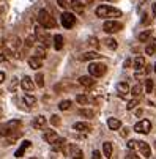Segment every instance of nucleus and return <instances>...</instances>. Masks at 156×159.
Returning a JSON list of instances; mask_svg holds the SVG:
<instances>
[{
    "mask_svg": "<svg viewBox=\"0 0 156 159\" xmlns=\"http://www.w3.org/2000/svg\"><path fill=\"white\" fill-rule=\"evenodd\" d=\"M70 7H71L76 13H84V3L80 2V0H71Z\"/></svg>",
    "mask_w": 156,
    "mask_h": 159,
    "instance_id": "obj_17",
    "label": "nucleus"
},
{
    "mask_svg": "<svg viewBox=\"0 0 156 159\" xmlns=\"http://www.w3.org/2000/svg\"><path fill=\"white\" fill-rule=\"evenodd\" d=\"M117 90H118V93L126 95V93L129 92V85H128L126 82H118V84H117Z\"/></svg>",
    "mask_w": 156,
    "mask_h": 159,
    "instance_id": "obj_24",
    "label": "nucleus"
},
{
    "mask_svg": "<svg viewBox=\"0 0 156 159\" xmlns=\"http://www.w3.org/2000/svg\"><path fill=\"white\" fill-rule=\"evenodd\" d=\"M30 145H32L30 140H24V142L21 143V147L17 148V151L14 153V156H16V157H22V156H24V153H25V150L30 148Z\"/></svg>",
    "mask_w": 156,
    "mask_h": 159,
    "instance_id": "obj_11",
    "label": "nucleus"
},
{
    "mask_svg": "<svg viewBox=\"0 0 156 159\" xmlns=\"http://www.w3.org/2000/svg\"><path fill=\"white\" fill-rule=\"evenodd\" d=\"M107 2H114V0H107Z\"/></svg>",
    "mask_w": 156,
    "mask_h": 159,
    "instance_id": "obj_49",
    "label": "nucleus"
},
{
    "mask_svg": "<svg viewBox=\"0 0 156 159\" xmlns=\"http://www.w3.org/2000/svg\"><path fill=\"white\" fill-rule=\"evenodd\" d=\"M137 104H139V99H137V98H134V99H131V101L128 102L126 109H128V110H132V109H134V107H136Z\"/></svg>",
    "mask_w": 156,
    "mask_h": 159,
    "instance_id": "obj_36",
    "label": "nucleus"
},
{
    "mask_svg": "<svg viewBox=\"0 0 156 159\" xmlns=\"http://www.w3.org/2000/svg\"><path fill=\"white\" fill-rule=\"evenodd\" d=\"M129 92L132 93V96H134V98H137V96H140V95H142V85H140V84H137V85H134V87H132V88L129 90Z\"/></svg>",
    "mask_w": 156,
    "mask_h": 159,
    "instance_id": "obj_27",
    "label": "nucleus"
},
{
    "mask_svg": "<svg viewBox=\"0 0 156 159\" xmlns=\"http://www.w3.org/2000/svg\"><path fill=\"white\" fill-rule=\"evenodd\" d=\"M35 82H36V85H38L39 88L44 87V76H43V73H36V76H35Z\"/></svg>",
    "mask_w": 156,
    "mask_h": 159,
    "instance_id": "obj_31",
    "label": "nucleus"
},
{
    "mask_svg": "<svg viewBox=\"0 0 156 159\" xmlns=\"http://www.w3.org/2000/svg\"><path fill=\"white\" fill-rule=\"evenodd\" d=\"M88 44H90L92 48H95V49H98V48H99V43H98V39H96V38H90V39H88Z\"/></svg>",
    "mask_w": 156,
    "mask_h": 159,
    "instance_id": "obj_37",
    "label": "nucleus"
},
{
    "mask_svg": "<svg viewBox=\"0 0 156 159\" xmlns=\"http://www.w3.org/2000/svg\"><path fill=\"white\" fill-rule=\"evenodd\" d=\"M70 107H71V101H70V99L60 101V104H58V109H60V110H68Z\"/></svg>",
    "mask_w": 156,
    "mask_h": 159,
    "instance_id": "obj_32",
    "label": "nucleus"
},
{
    "mask_svg": "<svg viewBox=\"0 0 156 159\" xmlns=\"http://www.w3.org/2000/svg\"><path fill=\"white\" fill-rule=\"evenodd\" d=\"M129 65H131V60H126V61H125V68H128Z\"/></svg>",
    "mask_w": 156,
    "mask_h": 159,
    "instance_id": "obj_46",
    "label": "nucleus"
},
{
    "mask_svg": "<svg viewBox=\"0 0 156 159\" xmlns=\"http://www.w3.org/2000/svg\"><path fill=\"white\" fill-rule=\"evenodd\" d=\"M123 29V25L120 24L118 20H112V19H109V20H106L104 24H103V30L106 32V33H117V32H120Z\"/></svg>",
    "mask_w": 156,
    "mask_h": 159,
    "instance_id": "obj_5",
    "label": "nucleus"
},
{
    "mask_svg": "<svg viewBox=\"0 0 156 159\" xmlns=\"http://www.w3.org/2000/svg\"><path fill=\"white\" fill-rule=\"evenodd\" d=\"M153 87H154L153 85V80L151 79H147L145 80V93H151L153 92Z\"/></svg>",
    "mask_w": 156,
    "mask_h": 159,
    "instance_id": "obj_34",
    "label": "nucleus"
},
{
    "mask_svg": "<svg viewBox=\"0 0 156 159\" xmlns=\"http://www.w3.org/2000/svg\"><path fill=\"white\" fill-rule=\"evenodd\" d=\"M3 80H5V73H3V71H0V84H2Z\"/></svg>",
    "mask_w": 156,
    "mask_h": 159,
    "instance_id": "obj_45",
    "label": "nucleus"
},
{
    "mask_svg": "<svg viewBox=\"0 0 156 159\" xmlns=\"http://www.w3.org/2000/svg\"><path fill=\"white\" fill-rule=\"evenodd\" d=\"M38 22L43 29H54L57 25L55 19L51 16V13L48 10H39L38 11Z\"/></svg>",
    "mask_w": 156,
    "mask_h": 159,
    "instance_id": "obj_1",
    "label": "nucleus"
},
{
    "mask_svg": "<svg viewBox=\"0 0 156 159\" xmlns=\"http://www.w3.org/2000/svg\"><path fill=\"white\" fill-rule=\"evenodd\" d=\"M145 68V58L144 57H136L134 58V70L136 71H140Z\"/></svg>",
    "mask_w": 156,
    "mask_h": 159,
    "instance_id": "obj_20",
    "label": "nucleus"
},
{
    "mask_svg": "<svg viewBox=\"0 0 156 159\" xmlns=\"http://www.w3.org/2000/svg\"><path fill=\"white\" fill-rule=\"evenodd\" d=\"M41 65H43L41 58H38V57H30L29 58V66L32 68V70H38V68H41Z\"/></svg>",
    "mask_w": 156,
    "mask_h": 159,
    "instance_id": "obj_18",
    "label": "nucleus"
},
{
    "mask_svg": "<svg viewBox=\"0 0 156 159\" xmlns=\"http://www.w3.org/2000/svg\"><path fill=\"white\" fill-rule=\"evenodd\" d=\"M101 55L96 52V51H90V52H85V54H82V55H79V60L80 61H90V60H96V58H99Z\"/></svg>",
    "mask_w": 156,
    "mask_h": 159,
    "instance_id": "obj_8",
    "label": "nucleus"
},
{
    "mask_svg": "<svg viewBox=\"0 0 156 159\" xmlns=\"http://www.w3.org/2000/svg\"><path fill=\"white\" fill-rule=\"evenodd\" d=\"M21 121L19 120H13V121H8V123H3V125H0V135L2 137H7V135L13 134L14 131H17L21 128Z\"/></svg>",
    "mask_w": 156,
    "mask_h": 159,
    "instance_id": "obj_3",
    "label": "nucleus"
},
{
    "mask_svg": "<svg viewBox=\"0 0 156 159\" xmlns=\"http://www.w3.org/2000/svg\"><path fill=\"white\" fill-rule=\"evenodd\" d=\"M79 115H82V117H85V118H93V117H95V112H93L92 109H80V110H79Z\"/></svg>",
    "mask_w": 156,
    "mask_h": 159,
    "instance_id": "obj_26",
    "label": "nucleus"
},
{
    "mask_svg": "<svg viewBox=\"0 0 156 159\" xmlns=\"http://www.w3.org/2000/svg\"><path fill=\"white\" fill-rule=\"evenodd\" d=\"M96 16L98 17H120L122 11L110 5H99L96 8Z\"/></svg>",
    "mask_w": 156,
    "mask_h": 159,
    "instance_id": "obj_2",
    "label": "nucleus"
},
{
    "mask_svg": "<svg viewBox=\"0 0 156 159\" xmlns=\"http://www.w3.org/2000/svg\"><path fill=\"white\" fill-rule=\"evenodd\" d=\"M35 39H36V36H35V35H32V36L25 38V41H24L25 48H32V46H33V43H35Z\"/></svg>",
    "mask_w": 156,
    "mask_h": 159,
    "instance_id": "obj_35",
    "label": "nucleus"
},
{
    "mask_svg": "<svg viewBox=\"0 0 156 159\" xmlns=\"http://www.w3.org/2000/svg\"><path fill=\"white\" fill-rule=\"evenodd\" d=\"M0 115H2V109H0Z\"/></svg>",
    "mask_w": 156,
    "mask_h": 159,
    "instance_id": "obj_50",
    "label": "nucleus"
},
{
    "mask_svg": "<svg viewBox=\"0 0 156 159\" xmlns=\"http://www.w3.org/2000/svg\"><path fill=\"white\" fill-rule=\"evenodd\" d=\"M76 101H77L79 104H88V101H90V99H88L87 95H77V96H76Z\"/></svg>",
    "mask_w": 156,
    "mask_h": 159,
    "instance_id": "obj_33",
    "label": "nucleus"
},
{
    "mask_svg": "<svg viewBox=\"0 0 156 159\" xmlns=\"http://www.w3.org/2000/svg\"><path fill=\"white\" fill-rule=\"evenodd\" d=\"M103 153H104L106 157L112 156V143H110V142H104L103 143Z\"/></svg>",
    "mask_w": 156,
    "mask_h": 159,
    "instance_id": "obj_23",
    "label": "nucleus"
},
{
    "mask_svg": "<svg viewBox=\"0 0 156 159\" xmlns=\"http://www.w3.org/2000/svg\"><path fill=\"white\" fill-rule=\"evenodd\" d=\"M73 129L74 131H79V132H88L92 129V126L88 125V123H84V121H77L73 125Z\"/></svg>",
    "mask_w": 156,
    "mask_h": 159,
    "instance_id": "obj_12",
    "label": "nucleus"
},
{
    "mask_svg": "<svg viewBox=\"0 0 156 159\" xmlns=\"http://www.w3.org/2000/svg\"><path fill=\"white\" fill-rule=\"evenodd\" d=\"M153 70H154V71H156V63H154V68H153Z\"/></svg>",
    "mask_w": 156,
    "mask_h": 159,
    "instance_id": "obj_48",
    "label": "nucleus"
},
{
    "mask_svg": "<svg viewBox=\"0 0 156 159\" xmlns=\"http://www.w3.org/2000/svg\"><path fill=\"white\" fill-rule=\"evenodd\" d=\"M57 3H58V7L60 8H63V10H66L70 5H68V2H66V0H57Z\"/></svg>",
    "mask_w": 156,
    "mask_h": 159,
    "instance_id": "obj_39",
    "label": "nucleus"
},
{
    "mask_svg": "<svg viewBox=\"0 0 156 159\" xmlns=\"http://www.w3.org/2000/svg\"><path fill=\"white\" fill-rule=\"evenodd\" d=\"M126 159H139V156L134 151H129V153H126Z\"/></svg>",
    "mask_w": 156,
    "mask_h": 159,
    "instance_id": "obj_40",
    "label": "nucleus"
},
{
    "mask_svg": "<svg viewBox=\"0 0 156 159\" xmlns=\"http://www.w3.org/2000/svg\"><path fill=\"white\" fill-rule=\"evenodd\" d=\"M128 132H129V129H128V128H123V131H122V135H123V137H126V135H128Z\"/></svg>",
    "mask_w": 156,
    "mask_h": 159,
    "instance_id": "obj_44",
    "label": "nucleus"
},
{
    "mask_svg": "<svg viewBox=\"0 0 156 159\" xmlns=\"http://www.w3.org/2000/svg\"><path fill=\"white\" fill-rule=\"evenodd\" d=\"M79 84L82 87H85V88H90V87L95 85V77H92V76H80L79 77Z\"/></svg>",
    "mask_w": 156,
    "mask_h": 159,
    "instance_id": "obj_9",
    "label": "nucleus"
},
{
    "mask_svg": "<svg viewBox=\"0 0 156 159\" xmlns=\"http://www.w3.org/2000/svg\"><path fill=\"white\" fill-rule=\"evenodd\" d=\"M32 126H33L35 129H41V128H44V126H46V118H44L43 115L35 117L33 121H32Z\"/></svg>",
    "mask_w": 156,
    "mask_h": 159,
    "instance_id": "obj_13",
    "label": "nucleus"
},
{
    "mask_svg": "<svg viewBox=\"0 0 156 159\" xmlns=\"http://www.w3.org/2000/svg\"><path fill=\"white\" fill-rule=\"evenodd\" d=\"M19 44H21V39L19 38H14V43H13V48L16 49V48H19Z\"/></svg>",
    "mask_w": 156,
    "mask_h": 159,
    "instance_id": "obj_43",
    "label": "nucleus"
},
{
    "mask_svg": "<svg viewBox=\"0 0 156 159\" xmlns=\"http://www.w3.org/2000/svg\"><path fill=\"white\" fill-rule=\"evenodd\" d=\"M136 147H137V142H136V140H129V142H128V148H129L131 151L134 150Z\"/></svg>",
    "mask_w": 156,
    "mask_h": 159,
    "instance_id": "obj_41",
    "label": "nucleus"
},
{
    "mask_svg": "<svg viewBox=\"0 0 156 159\" xmlns=\"http://www.w3.org/2000/svg\"><path fill=\"white\" fill-rule=\"evenodd\" d=\"M21 85H22V88H24L25 92H32V90L35 88V84H33V80L29 76H24V79L21 80Z\"/></svg>",
    "mask_w": 156,
    "mask_h": 159,
    "instance_id": "obj_10",
    "label": "nucleus"
},
{
    "mask_svg": "<svg viewBox=\"0 0 156 159\" xmlns=\"http://www.w3.org/2000/svg\"><path fill=\"white\" fill-rule=\"evenodd\" d=\"M63 36L62 35H55L54 36V48L57 49V51H62L63 49Z\"/></svg>",
    "mask_w": 156,
    "mask_h": 159,
    "instance_id": "obj_22",
    "label": "nucleus"
},
{
    "mask_svg": "<svg viewBox=\"0 0 156 159\" xmlns=\"http://www.w3.org/2000/svg\"><path fill=\"white\" fill-rule=\"evenodd\" d=\"M150 36H151V30H145V32L139 33V41L140 43H145V41L150 39Z\"/></svg>",
    "mask_w": 156,
    "mask_h": 159,
    "instance_id": "obj_30",
    "label": "nucleus"
},
{
    "mask_svg": "<svg viewBox=\"0 0 156 159\" xmlns=\"http://www.w3.org/2000/svg\"><path fill=\"white\" fill-rule=\"evenodd\" d=\"M65 145H66V140H65L63 137H58V139L52 143V151H63Z\"/></svg>",
    "mask_w": 156,
    "mask_h": 159,
    "instance_id": "obj_15",
    "label": "nucleus"
},
{
    "mask_svg": "<svg viewBox=\"0 0 156 159\" xmlns=\"http://www.w3.org/2000/svg\"><path fill=\"white\" fill-rule=\"evenodd\" d=\"M104 44H106L109 49H117V46H118L117 41H115L114 38H106V39H104Z\"/></svg>",
    "mask_w": 156,
    "mask_h": 159,
    "instance_id": "obj_28",
    "label": "nucleus"
},
{
    "mask_svg": "<svg viewBox=\"0 0 156 159\" xmlns=\"http://www.w3.org/2000/svg\"><path fill=\"white\" fill-rule=\"evenodd\" d=\"M137 147H139L142 156H145V157H150V156H151V148H150L148 143H145V142H137Z\"/></svg>",
    "mask_w": 156,
    "mask_h": 159,
    "instance_id": "obj_14",
    "label": "nucleus"
},
{
    "mask_svg": "<svg viewBox=\"0 0 156 159\" xmlns=\"http://www.w3.org/2000/svg\"><path fill=\"white\" fill-rule=\"evenodd\" d=\"M22 101H24V102H25V106H29V107H32V106H35V104H36V98H35V96H32V95H24Z\"/></svg>",
    "mask_w": 156,
    "mask_h": 159,
    "instance_id": "obj_25",
    "label": "nucleus"
},
{
    "mask_svg": "<svg viewBox=\"0 0 156 159\" xmlns=\"http://www.w3.org/2000/svg\"><path fill=\"white\" fill-rule=\"evenodd\" d=\"M107 71V66L104 63H90L88 65V73L92 77H101Z\"/></svg>",
    "mask_w": 156,
    "mask_h": 159,
    "instance_id": "obj_4",
    "label": "nucleus"
},
{
    "mask_svg": "<svg viewBox=\"0 0 156 159\" xmlns=\"http://www.w3.org/2000/svg\"><path fill=\"white\" fill-rule=\"evenodd\" d=\"M60 22H62V25L65 29H73L74 24H76V16L73 13H68V11H65L60 17Z\"/></svg>",
    "mask_w": 156,
    "mask_h": 159,
    "instance_id": "obj_6",
    "label": "nucleus"
},
{
    "mask_svg": "<svg viewBox=\"0 0 156 159\" xmlns=\"http://www.w3.org/2000/svg\"><path fill=\"white\" fill-rule=\"evenodd\" d=\"M134 131L136 132H140V134H148L151 131V123L148 120H140L139 123H136Z\"/></svg>",
    "mask_w": 156,
    "mask_h": 159,
    "instance_id": "obj_7",
    "label": "nucleus"
},
{
    "mask_svg": "<svg viewBox=\"0 0 156 159\" xmlns=\"http://www.w3.org/2000/svg\"><path fill=\"white\" fill-rule=\"evenodd\" d=\"M35 57H38V58H46V49H44L43 46H38L36 48V51H35Z\"/></svg>",
    "mask_w": 156,
    "mask_h": 159,
    "instance_id": "obj_29",
    "label": "nucleus"
},
{
    "mask_svg": "<svg viewBox=\"0 0 156 159\" xmlns=\"http://www.w3.org/2000/svg\"><path fill=\"white\" fill-rule=\"evenodd\" d=\"M92 159H101V153H99L98 150H95L93 154H92Z\"/></svg>",
    "mask_w": 156,
    "mask_h": 159,
    "instance_id": "obj_42",
    "label": "nucleus"
},
{
    "mask_svg": "<svg viewBox=\"0 0 156 159\" xmlns=\"http://www.w3.org/2000/svg\"><path fill=\"white\" fill-rule=\"evenodd\" d=\"M145 54H147V55H153V54H156V39H150L148 46L145 48Z\"/></svg>",
    "mask_w": 156,
    "mask_h": 159,
    "instance_id": "obj_21",
    "label": "nucleus"
},
{
    "mask_svg": "<svg viewBox=\"0 0 156 159\" xmlns=\"http://www.w3.org/2000/svg\"><path fill=\"white\" fill-rule=\"evenodd\" d=\"M43 139L46 140L48 143H54L58 137H57V132L55 131H46V132H44V135H43Z\"/></svg>",
    "mask_w": 156,
    "mask_h": 159,
    "instance_id": "obj_16",
    "label": "nucleus"
},
{
    "mask_svg": "<svg viewBox=\"0 0 156 159\" xmlns=\"http://www.w3.org/2000/svg\"><path fill=\"white\" fill-rule=\"evenodd\" d=\"M51 125L58 126V125H60V117H58V115H52V117H51Z\"/></svg>",
    "mask_w": 156,
    "mask_h": 159,
    "instance_id": "obj_38",
    "label": "nucleus"
},
{
    "mask_svg": "<svg viewBox=\"0 0 156 159\" xmlns=\"http://www.w3.org/2000/svg\"><path fill=\"white\" fill-rule=\"evenodd\" d=\"M153 14L156 16V3H153Z\"/></svg>",
    "mask_w": 156,
    "mask_h": 159,
    "instance_id": "obj_47",
    "label": "nucleus"
},
{
    "mask_svg": "<svg viewBox=\"0 0 156 159\" xmlns=\"http://www.w3.org/2000/svg\"><path fill=\"white\" fill-rule=\"evenodd\" d=\"M107 126H109V129L117 131V129H120L122 123H120V120H118V118H109V120H107Z\"/></svg>",
    "mask_w": 156,
    "mask_h": 159,
    "instance_id": "obj_19",
    "label": "nucleus"
}]
</instances>
